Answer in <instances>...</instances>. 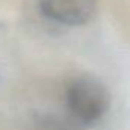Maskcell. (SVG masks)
Wrapping results in <instances>:
<instances>
[{
	"label": "cell",
	"instance_id": "obj_2",
	"mask_svg": "<svg viewBox=\"0 0 130 130\" xmlns=\"http://www.w3.org/2000/svg\"><path fill=\"white\" fill-rule=\"evenodd\" d=\"M96 0H40L44 17L69 26L89 23L96 14Z\"/></svg>",
	"mask_w": 130,
	"mask_h": 130
},
{
	"label": "cell",
	"instance_id": "obj_3",
	"mask_svg": "<svg viewBox=\"0 0 130 130\" xmlns=\"http://www.w3.org/2000/svg\"><path fill=\"white\" fill-rule=\"evenodd\" d=\"M40 130H66V128L61 127L60 124H55V122H46Z\"/></svg>",
	"mask_w": 130,
	"mask_h": 130
},
{
	"label": "cell",
	"instance_id": "obj_1",
	"mask_svg": "<svg viewBox=\"0 0 130 130\" xmlns=\"http://www.w3.org/2000/svg\"><path fill=\"white\" fill-rule=\"evenodd\" d=\"M66 103L71 113L83 124H95L109 109L110 95L107 87L93 75L74 78L66 90Z\"/></svg>",
	"mask_w": 130,
	"mask_h": 130
}]
</instances>
